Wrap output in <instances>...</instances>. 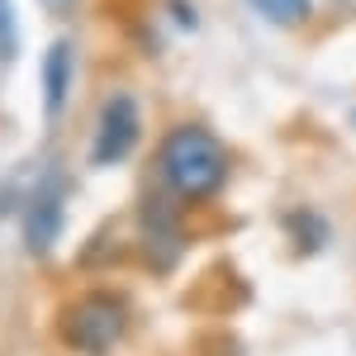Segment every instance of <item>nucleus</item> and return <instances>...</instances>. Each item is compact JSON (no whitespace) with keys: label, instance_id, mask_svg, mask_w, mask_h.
<instances>
[{"label":"nucleus","instance_id":"1","mask_svg":"<svg viewBox=\"0 0 356 356\" xmlns=\"http://www.w3.org/2000/svg\"><path fill=\"white\" fill-rule=\"evenodd\" d=\"M157 166H162V186L171 195H181V200H209L228 181V147L219 143V134L209 124L186 119V124L166 129Z\"/></svg>","mask_w":356,"mask_h":356},{"label":"nucleus","instance_id":"2","mask_svg":"<svg viewBox=\"0 0 356 356\" xmlns=\"http://www.w3.org/2000/svg\"><path fill=\"white\" fill-rule=\"evenodd\" d=\"M124 332H129V304L114 295H86L62 318L67 347H76L81 356H110L124 342Z\"/></svg>","mask_w":356,"mask_h":356},{"label":"nucleus","instance_id":"3","mask_svg":"<svg viewBox=\"0 0 356 356\" xmlns=\"http://www.w3.org/2000/svg\"><path fill=\"white\" fill-rule=\"evenodd\" d=\"M138 138H143V105L129 90H114L95 114V134H90V166H119L134 157Z\"/></svg>","mask_w":356,"mask_h":356},{"label":"nucleus","instance_id":"4","mask_svg":"<svg viewBox=\"0 0 356 356\" xmlns=\"http://www.w3.org/2000/svg\"><path fill=\"white\" fill-rule=\"evenodd\" d=\"M67 176L62 171H43V181L33 186L24 204V247L33 257H48L57 247V233H62V209H67Z\"/></svg>","mask_w":356,"mask_h":356},{"label":"nucleus","instance_id":"5","mask_svg":"<svg viewBox=\"0 0 356 356\" xmlns=\"http://www.w3.org/2000/svg\"><path fill=\"white\" fill-rule=\"evenodd\" d=\"M72 76H76V48L72 38H57L43 53V114L57 119L72 100Z\"/></svg>","mask_w":356,"mask_h":356},{"label":"nucleus","instance_id":"6","mask_svg":"<svg viewBox=\"0 0 356 356\" xmlns=\"http://www.w3.org/2000/svg\"><path fill=\"white\" fill-rule=\"evenodd\" d=\"M247 5L275 29H304L314 15V0H247Z\"/></svg>","mask_w":356,"mask_h":356},{"label":"nucleus","instance_id":"7","mask_svg":"<svg viewBox=\"0 0 356 356\" xmlns=\"http://www.w3.org/2000/svg\"><path fill=\"white\" fill-rule=\"evenodd\" d=\"M19 57V15L15 0H0V67H10Z\"/></svg>","mask_w":356,"mask_h":356},{"label":"nucleus","instance_id":"8","mask_svg":"<svg viewBox=\"0 0 356 356\" xmlns=\"http://www.w3.org/2000/svg\"><path fill=\"white\" fill-rule=\"evenodd\" d=\"M76 5H81V0H43V10L57 15V19H72V15H76Z\"/></svg>","mask_w":356,"mask_h":356}]
</instances>
